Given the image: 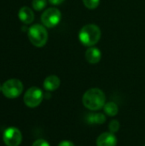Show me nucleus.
Wrapping results in <instances>:
<instances>
[{
  "mask_svg": "<svg viewBox=\"0 0 145 146\" xmlns=\"http://www.w3.org/2000/svg\"><path fill=\"white\" fill-rule=\"evenodd\" d=\"M101 38L100 28L94 24H87L84 26L79 33V38L81 44L85 46L91 47L95 45Z\"/></svg>",
  "mask_w": 145,
  "mask_h": 146,
  "instance_id": "f03ea898",
  "label": "nucleus"
},
{
  "mask_svg": "<svg viewBox=\"0 0 145 146\" xmlns=\"http://www.w3.org/2000/svg\"><path fill=\"white\" fill-rule=\"evenodd\" d=\"M106 115L103 113H91L87 115L85 121L88 124H103L106 121Z\"/></svg>",
  "mask_w": 145,
  "mask_h": 146,
  "instance_id": "f8f14e48",
  "label": "nucleus"
},
{
  "mask_svg": "<svg viewBox=\"0 0 145 146\" xmlns=\"http://www.w3.org/2000/svg\"><path fill=\"white\" fill-rule=\"evenodd\" d=\"M103 110L104 113L109 115V116H115L118 112H119V108L118 105L114 103V102H109L107 104H105V105L103 106Z\"/></svg>",
  "mask_w": 145,
  "mask_h": 146,
  "instance_id": "ddd939ff",
  "label": "nucleus"
},
{
  "mask_svg": "<svg viewBox=\"0 0 145 146\" xmlns=\"http://www.w3.org/2000/svg\"><path fill=\"white\" fill-rule=\"evenodd\" d=\"M23 92V85L20 80L10 79L5 81L2 86V92L7 98H16Z\"/></svg>",
  "mask_w": 145,
  "mask_h": 146,
  "instance_id": "20e7f679",
  "label": "nucleus"
},
{
  "mask_svg": "<svg viewBox=\"0 0 145 146\" xmlns=\"http://www.w3.org/2000/svg\"><path fill=\"white\" fill-rule=\"evenodd\" d=\"M84 106L91 110L96 111L103 109L106 104V96L99 88H91L85 92L82 98Z\"/></svg>",
  "mask_w": 145,
  "mask_h": 146,
  "instance_id": "f257e3e1",
  "label": "nucleus"
},
{
  "mask_svg": "<svg viewBox=\"0 0 145 146\" xmlns=\"http://www.w3.org/2000/svg\"><path fill=\"white\" fill-rule=\"evenodd\" d=\"M102 57V53L99 49L96 47H90L85 51V59L89 63L96 64L100 62Z\"/></svg>",
  "mask_w": 145,
  "mask_h": 146,
  "instance_id": "9d476101",
  "label": "nucleus"
},
{
  "mask_svg": "<svg viewBox=\"0 0 145 146\" xmlns=\"http://www.w3.org/2000/svg\"><path fill=\"white\" fill-rule=\"evenodd\" d=\"M116 145L117 138L111 132L103 133L97 139V146H116Z\"/></svg>",
  "mask_w": 145,
  "mask_h": 146,
  "instance_id": "6e6552de",
  "label": "nucleus"
},
{
  "mask_svg": "<svg viewBox=\"0 0 145 146\" xmlns=\"http://www.w3.org/2000/svg\"><path fill=\"white\" fill-rule=\"evenodd\" d=\"M62 13L56 8L47 9L41 15V21L43 25L48 28L56 27L61 21Z\"/></svg>",
  "mask_w": 145,
  "mask_h": 146,
  "instance_id": "423d86ee",
  "label": "nucleus"
},
{
  "mask_svg": "<svg viewBox=\"0 0 145 146\" xmlns=\"http://www.w3.org/2000/svg\"><path fill=\"white\" fill-rule=\"evenodd\" d=\"M44 93L38 87H30L25 93L23 100L25 104L29 108L38 107L43 101Z\"/></svg>",
  "mask_w": 145,
  "mask_h": 146,
  "instance_id": "39448f33",
  "label": "nucleus"
},
{
  "mask_svg": "<svg viewBox=\"0 0 145 146\" xmlns=\"http://www.w3.org/2000/svg\"><path fill=\"white\" fill-rule=\"evenodd\" d=\"M0 92H2V86L0 85Z\"/></svg>",
  "mask_w": 145,
  "mask_h": 146,
  "instance_id": "aec40b11",
  "label": "nucleus"
},
{
  "mask_svg": "<svg viewBox=\"0 0 145 146\" xmlns=\"http://www.w3.org/2000/svg\"><path fill=\"white\" fill-rule=\"evenodd\" d=\"M51 4H54V5H59L61 4L62 3L64 2V0H48Z\"/></svg>",
  "mask_w": 145,
  "mask_h": 146,
  "instance_id": "6ab92c4d",
  "label": "nucleus"
},
{
  "mask_svg": "<svg viewBox=\"0 0 145 146\" xmlns=\"http://www.w3.org/2000/svg\"><path fill=\"white\" fill-rule=\"evenodd\" d=\"M120 127H121L120 122L117 120H112L109 124V132L115 133L119 131Z\"/></svg>",
  "mask_w": 145,
  "mask_h": 146,
  "instance_id": "2eb2a0df",
  "label": "nucleus"
},
{
  "mask_svg": "<svg viewBox=\"0 0 145 146\" xmlns=\"http://www.w3.org/2000/svg\"><path fill=\"white\" fill-rule=\"evenodd\" d=\"M19 19L25 24H31L34 20L33 11L27 6H23L18 12Z\"/></svg>",
  "mask_w": 145,
  "mask_h": 146,
  "instance_id": "1a4fd4ad",
  "label": "nucleus"
},
{
  "mask_svg": "<svg viewBox=\"0 0 145 146\" xmlns=\"http://www.w3.org/2000/svg\"><path fill=\"white\" fill-rule=\"evenodd\" d=\"M28 38L34 46L43 47L48 40L47 30L42 25H32L28 29Z\"/></svg>",
  "mask_w": 145,
  "mask_h": 146,
  "instance_id": "7ed1b4c3",
  "label": "nucleus"
},
{
  "mask_svg": "<svg viewBox=\"0 0 145 146\" xmlns=\"http://www.w3.org/2000/svg\"><path fill=\"white\" fill-rule=\"evenodd\" d=\"M47 5V0H32V6L36 11H40L44 9Z\"/></svg>",
  "mask_w": 145,
  "mask_h": 146,
  "instance_id": "4468645a",
  "label": "nucleus"
},
{
  "mask_svg": "<svg viewBox=\"0 0 145 146\" xmlns=\"http://www.w3.org/2000/svg\"><path fill=\"white\" fill-rule=\"evenodd\" d=\"M58 146H74V144L70 140H62L59 143Z\"/></svg>",
  "mask_w": 145,
  "mask_h": 146,
  "instance_id": "a211bd4d",
  "label": "nucleus"
},
{
  "mask_svg": "<svg viewBox=\"0 0 145 146\" xmlns=\"http://www.w3.org/2000/svg\"><path fill=\"white\" fill-rule=\"evenodd\" d=\"M22 141L21 131L14 127L7 128L3 133V142L7 146H19Z\"/></svg>",
  "mask_w": 145,
  "mask_h": 146,
  "instance_id": "0eeeda50",
  "label": "nucleus"
},
{
  "mask_svg": "<svg viewBox=\"0 0 145 146\" xmlns=\"http://www.w3.org/2000/svg\"><path fill=\"white\" fill-rule=\"evenodd\" d=\"M144 146H145V145H144Z\"/></svg>",
  "mask_w": 145,
  "mask_h": 146,
  "instance_id": "412c9836",
  "label": "nucleus"
},
{
  "mask_svg": "<svg viewBox=\"0 0 145 146\" xmlns=\"http://www.w3.org/2000/svg\"><path fill=\"white\" fill-rule=\"evenodd\" d=\"M32 146H50V144H49L46 140L40 139H37V140H35V141L33 142V144H32Z\"/></svg>",
  "mask_w": 145,
  "mask_h": 146,
  "instance_id": "f3484780",
  "label": "nucleus"
},
{
  "mask_svg": "<svg viewBox=\"0 0 145 146\" xmlns=\"http://www.w3.org/2000/svg\"><path fill=\"white\" fill-rule=\"evenodd\" d=\"M61 80L56 75H50L44 81V88L48 92H53L59 88Z\"/></svg>",
  "mask_w": 145,
  "mask_h": 146,
  "instance_id": "9b49d317",
  "label": "nucleus"
},
{
  "mask_svg": "<svg viewBox=\"0 0 145 146\" xmlns=\"http://www.w3.org/2000/svg\"><path fill=\"white\" fill-rule=\"evenodd\" d=\"M83 3L87 9H94L99 5L100 0H83Z\"/></svg>",
  "mask_w": 145,
  "mask_h": 146,
  "instance_id": "dca6fc26",
  "label": "nucleus"
}]
</instances>
